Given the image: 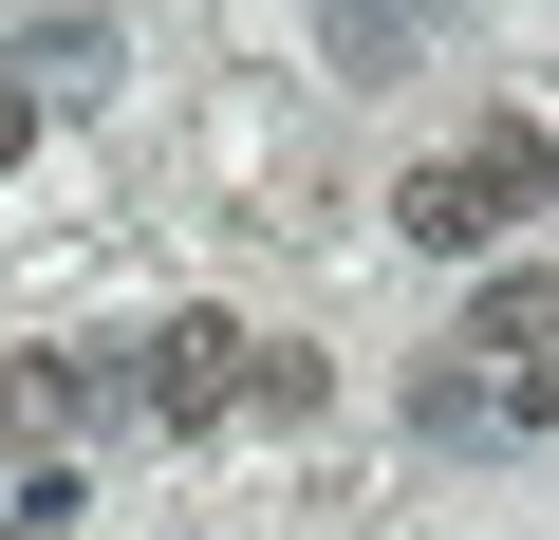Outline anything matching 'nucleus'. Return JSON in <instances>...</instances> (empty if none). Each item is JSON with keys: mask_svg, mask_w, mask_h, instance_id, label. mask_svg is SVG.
Instances as JSON below:
<instances>
[{"mask_svg": "<svg viewBox=\"0 0 559 540\" xmlns=\"http://www.w3.org/2000/svg\"><path fill=\"white\" fill-rule=\"evenodd\" d=\"M112 392H131V373H94V355H20V373H0V429H38V447H57V429L112 410Z\"/></svg>", "mask_w": 559, "mask_h": 540, "instance_id": "obj_4", "label": "nucleus"}, {"mask_svg": "<svg viewBox=\"0 0 559 540\" xmlns=\"http://www.w3.org/2000/svg\"><path fill=\"white\" fill-rule=\"evenodd\" d=\"M20 149H38V94H20V75H0V168H20Z\"/></svg>", "mask_w": 559, "mask_h": 540, "instance_id": "obj_7", "label": "nucleus"}, {"mask_svg": "<svg viewBox=\"0 0 559 540\" xmlns=\"http://www.w3.org/2000/svg\"><path fill=\"white\" fill-rule=\"evenodd\" d=\"M0 75H20V94H94V75H112V38H94V20H38Z\"/></svg>", "mask_w": 559, "mask_h": 540, "instance_id": "obj_5", "label": "nucleus"}, {"mask_svg": "<svg viewBox=\"0 0 559 540\" xmlns=\"http://www.w3.org/2000/svg\"><path fill=\"white\" fill-rule=\"evenodd\" d=\"M131 410H150V429H224V410H242V336H224V317H168V336L131 355Z\"/></svg>", "mask_w": 559, "mask_h": 540, "instance_id": "obj_2", "label": "nucleus"}, {"mask_svg": "<svg viewBox=\"0 0 559 540\" xmlns=\"http://www.w3.org/2000/svg\"><path fill=\"white\" fill-rule=\"evenodd\" d=\"M0 540H75V484H57V466H38V484H20V503H0Z\"/></svg>", "mask_w": 559, "mask_h": 540, "instance_id": "obj_6", "label": "nucleus"}, {"mask_svg": "<svg viewBox=\"0 0 559 540\" xmlns=\"http://www.w3.org/2000/svg\"><path fill=\"white\" fill-rule=\"evenodd\" d=\"M540 168H559L540 131H466V149H429V168L392 187V224H411L429 261H485V242H503V224L540 205Z\"/></svg>", "mask_w": 559, "mask_h": 540, "instance_id": "obj_1", "label": "nucleus"}, {"mask_svg": "<svg viewBox=\"0 0 559 540\" xmlns=\"http://www.w3.org/2000/svg\"><path fill=\"white\" fill-rule=\"evenodd\" d=\"M448 355H503V410H559V280H485Z\"/></svg>", "mask_w": 559, "mask_h": 540, "instance_id": "obj_3", "label": "nucleus"}]
</instances>
